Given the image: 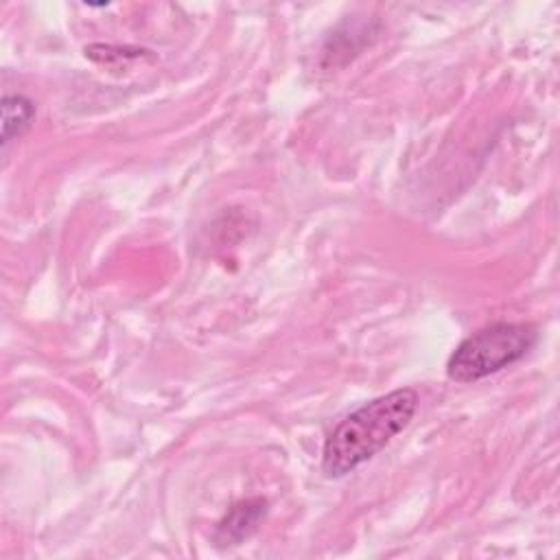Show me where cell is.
<instances>
[{
    "instance_id": "obj_1",
    "label": "cell",
    "mask_w": 560,
    "mask_h": 560,
    "mask_svg": "<svg viewBox=\"0 0 560 560\" xmlns=\"http://www.w3.org/2000/svg\"><path fill=\"white\" fill-rule=\"evenodd\" d=\"M418 402L420 398L413 387H400L350 411L324 442V475L337 479L370 462L411 422Z\"/></svg>"
},
{
    "instance_id": "obj_2",
    "label": "cell",
    "mask_w": 560,
    "mask_h": 560,
    "mask_svg": "<svg viewBox=\"0 0 560 560\" xmlns=\"http://www.w3.org/2000/svg\"><path fill=\"white\" fill-rule=\"evenodd\" d=\"M538 341V328L527 322H494L468 335L451 352L446 374L455 383H475L521 361Z\"/></svg>"
},
{
    "instance_id": "obj_3",
    "label": "cell",
    "mask_w": 560,
    "mask_h": 560,
    "mask_svg": "<svg viewBox=\"0 0 560 560\" xmlns=\"http://www.w3.org/2000/svg\"><path fill=\"white\" fill-rule=\"evenodd\" d=\"M267 514V499H243L230 508V512L219 521L214 540L219 547L241 545L247 536H252L260 521Z\"/></svg>"
},
{
    "instance_id": "obj_4",
    "label": "cell",
    "mask_w": 560,
    "mask_h": 560,
    "mask_svg": "<svg viewBox=\"0 0 560 560\" xmlns=\"http://www.w3.org/2000/svg\"><path fill=\"white\" fill-rule=\"evenodd\" d=\"M35 118V105L22 94H7L2 98V147L20 138Z\"/></svg>"
}]
</instances>
